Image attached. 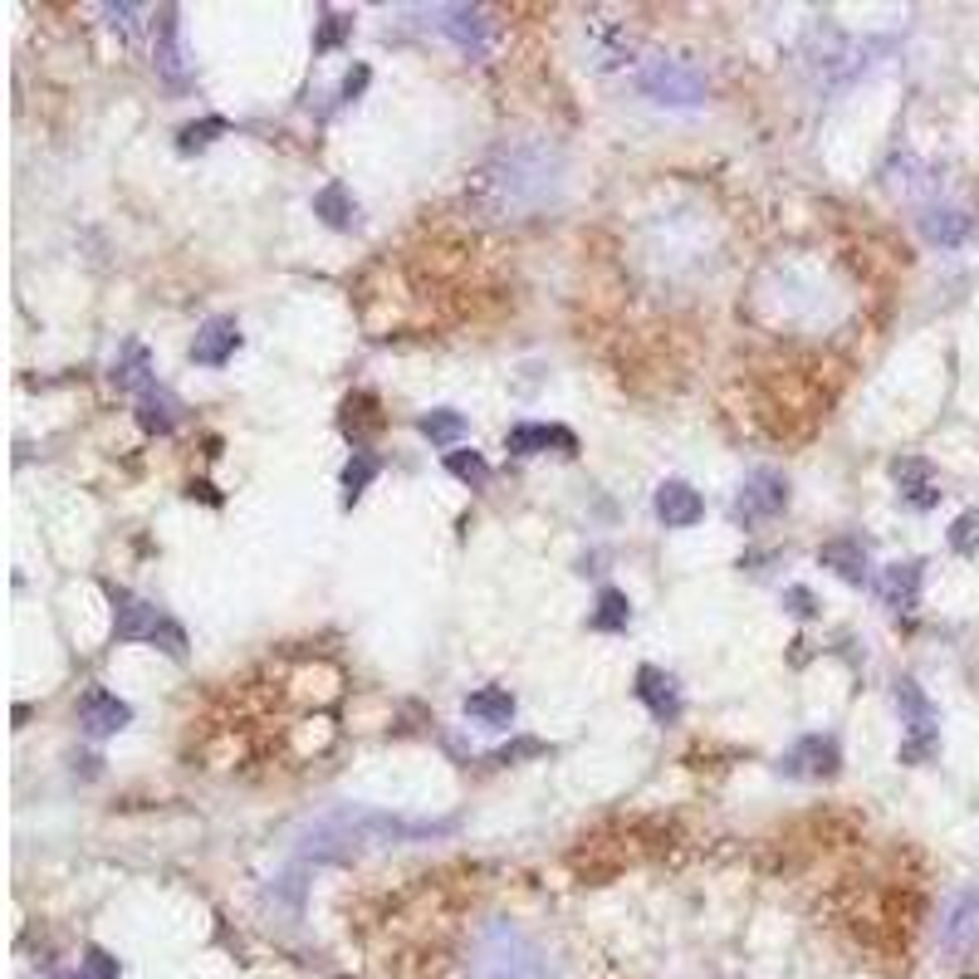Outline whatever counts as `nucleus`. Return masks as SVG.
<instances>
[{"label": "nucleus", "instance_id": "1", "mask_svg": "<svg viewBox=\"0 0 979 979\" xmlns=\"http://www.w3.org/2000/svg\"><path fill=\"white\" fill-rule=\"evenodd\" d=\"M564 182V157L549 143H504L500 152L480 167L476 196L494 216H530L549 206Z\"/></svg>", "mask_w": 979, "mask_h": 979}, {"label": "nucleus", "instance_id": "2", "mask_svg": "<svg viewBox=\"0 0 979 979\" xmlns=\"http://www.w3.org/2000/svg\"><path fill=\"white\" fill-rule=\"evenodd\" d=\"M451 823H402V818H387V813H373V808H333V813L314 818L299 838V852L309 862H339V857H353L363 842H412V838H436L446 833Z\"/></svg>", "mask_w": 979, "mask_h": 979}, {"label": "nucleus", "instance_id": "3", "mask_svg": "<svg viewBox=\"0 0 979 979\" xmlns=\"http://www.w3.org/2000/svg\"><path fill=\"white\" fill-rule=\"evenodd\" d=\"M466 979H554V960L524 925L490 921L470 945Z\"/></svg>", "mask_w": 979, "mask_h": 979}, {"label": "nucleus", "instance_id": "4", "mask_svg": "<svg viewBox=\"0 0 979 979\" xmlns=\"http://www.w3.org/2000/svg\"><path fill=\"white\" fill-rule=\"evenodd\" d=\"M109 603H113V637L118 641H152V647H162L172 661H186V631L157 603H147V597L128 593V588H113V583H109Z\"/></svg>", "mask_w": 979, "mask_h": 979}, {"label": "nucleus", "instance_id": "5", "mask_svg": "<svg viewBox=\"0 0 979 979\" xmlns=\"http://www.w3.org/2000/svg\"><path fill=\"white\" fill-rule=\"evenodd\" d=\"M637 89L667 109H701L705 103V79L681 59H647L637 69Z\"/></svg>", "mask_w": 979, "mask_h": 979}, {"label": "nucleus", "instance_id": "6", "mask_svg": "<svg viewBox=\"0 0 979 979\" xmlns=\"http://www.w3.org/2000/svg\"><path fill=\"white\" fill-rule=\"evenodd\" d=\"M897 710H901V725H907V740H901V764H931L935 750H941L935 705L925 701V691L915 686V681H901V686H897Z\"/></svg>", "mask_w": 979, "mask_h": 979}, {"label": "nucleus", "instance_id": "7", "mask_svg": "<svg viewBox=\"0 0 979 979\" xmlns=\"http://www.w3.org/2000/svg\"><path fill=\"white\" fill-rule=\"evenodd\" d=\"M784 504H788V480L778 476V470H750L740 494H735V520H740V524L774 520Z\"/></svg>", "mask_w": 979, "mask_h": 979}, {"label": "nucleus", "instance_id": "8", "mask_svg": "<svg viewBox=\"0 0 979 979\" xmlns=\"http://www.w3.org/2000/svg\"><path fill=\"white\" fill-rule=\"evenodd\" d=\"M842 764V750L833 735H804V740L794 744V750L778 760V774L788 778H833Z\"/></svg>", "mask_w": 979, "mask_h": 979}, {"label": "nucleus", "instance_id": "9", "mask_svg": "<svg viewBox=\"0 0 979 979\" xmlns=\"http://www.w3.org/2000/svg\"><path fill=\"white\" fill-rule=\"evenodd\" d=\"M436 30L470 59H480L490 49V20H486V10H476V5H441Z\"/></svg>", "mask_w": 979, "mask_h": 979}, {"label": "nucleus", "instance_id": "10", "mask_svg": "<svg viewBox=\"0 0 979 979\" xmlns=\"http://www.w3.org/2000/svg\"><path fill=\"white\" fill-rule=\"evenodd\" d=\"M152 65L172 89H182L186 73H192V59H186V39H182V15L177 10H162L157 20V49H152Z\"/></svg>", "mask_w": 979, "mask_h": 979}, {"label": "nucleus", "instance_id": "11", "mask_svg": "<svg viewBox=\"0 0 979 979\" xmlns=\"http://www.w3.org/2000/svg\"><path fill=\"white\" fill-rule=\"evenodd\" d=\"M637 701L651 710V720H661V725H676L681 720V686H676V676H671V671L641 667L637 671Z\"/></svg>", "mask_w": 979, "mask_h": 979}, {"label": "nucleus", "instance_id": "12", "mask_svg": "<svg viewBox=\"0 0 979 979\" xmlns=\"http://www.w3.org/2000/svg\"><path fill=\"white\" fill-rule=\"evenodd\" d=\"M941 945L950 955H970L979 945V891H960L941 921Z\"/></svg>", "mask_w": 979, "mask_h": 979}, {"label": "nucleus", "instance_id": "13", "mask_svg": "<svg viewBox=\"0 0 979 979\" xmlns=\"http://www.w3.org/2000/svg\"><path fill=\"white\" fill-rule=\"evenodd\" d=\"M921 573H925V564H921V559H897V564H887V568H881V578H877L881 603H887L891 613H911V607L921 603Z\"/></svg>", "mask_w": 979, "mask_h": 979}, {"label": "nucleus", "instance_id": "14", "mask_svg": "<svg viewBox=\"0 0 979 979\" xmlns=\"http://www.w3.org/2000/svg\"><path fill=\"white\" fill-rule=\"evenodd\" d=\"M657 514L667 530H691V524L705 520V500L696 486H686V480H661L657 486Z\"/></svg>", "mask_w": 979, "mask_h": 979}, {"label": "nucleus", "instance_id": "15", "mask_svg": "<svg viewBox=\"0 0 979 979\" xmlns=\"http://www.w3.org/2000/svg\"><path fill=\"white\" fill-rule=\"evenodd\" d=\"M504 446L514 451V456H544V451H564V456H573L578 451V436L568 426H544V421H520V426H510V436H504Z\"/></svg>", "mask_w": 979, "mask_h": 979}, {"label": "nucleus", "instance_id": "16", "mask_svg": "<svg viewBox=\"0 0 979 979\" xmlns=\"http://www.w3.org/2000/svg\"><path fill=\"white\" fill-rule=\"evenodd\" d=\"M79 720L93 740H109V735H118L123 725H133V705L118 701L113 691H89L83 705H79Z\"/></svg>", "mask_w": 979, "mask_h": 979}, {"label": "nucleus", "instance_id": "17", "mask_svg": "<svg viewBox=\"0 0 979 979\" xmlns=\"http://www.w3.org/2000/svg\"><path fill=\"white\" fill-rule=\"evenodd\" d=\"M236 349H240V323H236V319H226V314H216V319H206L202 329H196L192 357H196L202 367H226Z\"/></svg>", "mask_w": 979, "mask_h": 979}, {"label": "nucleus", "instance_id": "18", "mask_svg": "<svg viewBox=\"0 0 979 979\" xmlns=\"http://www.w3.org/2000/svg\"><path fill=\"white\" fill-rule=\"evenodd\" d=\"M818 564L833 568V573L842 578V583L862 588L872 578V559H867V544L852 539V534H842V539H828L823 549H818Z\"/></svg>", "mask_w": 979, "mask_h": 979}, {"label": "nucleus", "instance_id": "19", "mask_svg": "<svg viewBox=\"0 0 979 979\" xmlns=\"http://www.w3.org/2000/svg\"><path fill=\"white\" fill-rule=\"evenodd\" d=\"M891 480L901 486V500H907L911 510H931V504H941V490H935V470H931V460H921V456H901V460H891Z\"/></svg>", "mask_w": 979, "mask_h": 979}, {"label": "nucleus", "instance_id": "20", "mask_svg": "<svg viewBox=\"0 0 979 979\" xmlns=\"http://www.w3.org/2000/svg\"><path fill=\"white\" fill-rule=\"evenodd\" d=\"M177 421H182V402H177L162 383L143 387V392H138V426L152 431V436H167Z\"/></svg>", "mask_w": 979, "mask_h": 979}, {"label": "nucleus", "instance_id": "21", "mask_svg": "<svg viewBox=\"0 0 979 979\" xmlns=\"http://www.w3.org/2000/svg\"><path fill=\"white\" fill-rule=\"evenodd\" d=\"M113 387H123V392H133L138 397L143 387H152L157 377H152V357H147V349L143 343H123V353L113 357Z\"/></svg>", "mask_w": 979, "mask_h": 979}, {"label": "nucleus", "instance_id": "22", "mask_svg": "<svg viewBox=\"0 0 979 979\" xmlns=\"http://www.w3.org/2000/svg\"><path fill=\"white\" fill-rule=\"evenodd\" d=\"M466 715L480 725H490V730H510L514 725V696L504 686H486L476 691V696H466Z\"/></svg>", "mask_w": 979, "mask_h": 979}, {"label": "nucleus", "instance_id": "23", "mask_svg": "<svg viewBox=\"0 0 979 979\" xmlns=\"http://www.w3.org/2000/svg\"><path fill=\"white\" fill-rule=\"evenodd\" d=\"M921 236L931 240V246H960V240L970 236V216L955 206H931L921 216Z\"/></svg>", "mask_w": 979, "mask_h": 979}, {"label": "nucleus", "instance_id": "24", "mask_svg": "<svg viewBox=\"0 0 979 979\" xmlns=\"http://www.w3.org/2000/svg\"><path fill=\"white\" fill-rule=\"evenodd\" d=\"M417 426L431 446H456V441L470 431V421H466V412H456V407H436V412H426Z\"/></svg>", "mask_w": 979, "mask_h": 979}, {"label": "nucleus", "instance_id": "25", "mask_svg": "<svg viewBox=\"0 0 979 979\" xmlns=\"http://www.w3.org/2000/svg\"><path fill=\"white\" fill-rule=\"evenodd\" d=\"M314 216H323L333 230H349L353 220H357V206H353V196H349V186H339V182H329L319 196H314Z\"/></svg>", "mask_w": 979, "mask_h": 979}, {"label": "nucleus", "instance_id": "26", "mask_svg": "<svg viewBox=\"0 0 979 979\" xmlns=\"http://www.w3.org/2000/svg\"><path fill=\"white\" fill-rule=\"evenodd\" d=\"M593 631H627V623H631V603H627V593L623 588H603L597 593V607H593Z\"/></svg>", "mask_w": 979, "mask_h": 979}, {"label": "nucleus", "instance_id": "27", "mask_svg": "<svg viewBox=\"0 0 979 979\" xmlns=\"http://www.w3.org/2000/svg\"><path fill=\"white\" fill-rule=\"evenodd\" d=\"M377 470H383V460L373 456V451H353V460L343 466V494H349V504L363 494L367 486L377 480Z\"/></svg>", "mask_w": 979, "mask_h": 979}, {"label": "nucleus", "instance_id": "28", "mask_svg": "<svg viewBox=\"0 0 979 979\" xmlns=\"http://www.w3.org/2000/svg\"><path fill=\"white\" fill-rule=\"evenodd\" d=\"M446 470H451L456 480H466V486H476V490H480V486H490V460L480 456V451H451V456H446Z\"/></svg>", "mask_w": 979, "mask_h": 979}, {"label": "nucleus", "instance_id": "29", "mask_svg": "<svg viewBox=\"0 0 979 979\" xmlns=\"http://www.w3.org/2000/svg\"><path fill=\"white\" fill-rule=\"evenodd\" d=\"M230 123L226 118H206V123H186L182 133H177V147H182V152H202V147H210L220 138V133H226Z\"/></svg>", "mask_w": 979, "mask_h": 979}, {"label": "nucleus", "instance_id": "30", "mask_svg": "<svg viewBox=\"0 0 979 979\" xmlns=\"http://www.w3.org/2000/svg\"><path fill=\"white\" fill-rule=\"evenodd\" d=\"M349 30H353V20L349 15H339V10H323V20H319V35H314V49H339L343 39H349Z\"/></svg>", "mask_w": 979, "mask_h": 979}, {"label": "nucleus", "instance_id": "31", "mask_svg": "<svg viewBox=\"0 0 979 979\" xmlns=\"http://www.w3.org/2000/svg\"><path fill=\"white\" fill-rule=\"evenodd\" d=\"M950 549L955 554H975L979 549V510H965L960 520L950 524Z\"/></svg>", "mask_w": 979, "mask_h": 979}, {"label": "nucleus", "instance_id": "32", "mask_svg": "<svg viewBox=\"0 0 979 979\" xmlns=\"http://www.w3.org/2000/svg\"><path fill=\"white\" fill-rule=\"evenodd\" d=\"M79 979H118V960L109 950H99V945H89L79 960Z\"/></svg>", "mask_w": 979, "mask_h": 979}, {"label": "nucleus", "instance_id": "33", "mask_svg": "<svg viewBox=\"0 0 979 979\" xmlns=\"http://www.w3.org/2000/svg\"><path fill=\"white\" fill-rule=\"evenodd\" d=\"M103 15H109L113 30H123V39L138 35V15H147L143 5H103Z\"/></svg>", "mask_w": 979, "mask_h": 979}, {"label": "nucleus", "instance_id": "34", "mask_svg": "<svg viewBox=\"0 0 979 979\" xmlns=\"http://www.w3.org/2000/svg\"><path fill=\"white\" fill-rule=\"evenodd\" d=\"M784 603H788V613H798V617H813V593H808V588H788V593H784Z\"/></svg>", "mask_w": 979, "mask_h": 979}, {"label": "nucleus", "instance_id": "35", "mask_svg": "<svg viewBox=\"0 0 979 979\" xmlns=\"http://www.w3.org/2000/svg\"><path fill=\"white\" fill-rule=\"evenodd\" d=\"M520 754H544V744H539V740H520V744H510V750H500L494 760L510 764V760H520Z\"/></svg>", "mask_w": 979, "mask_h": 979}, {"label": "nucleus", "instance_id": "36", "mask_svg": "<svg viewBox=\"0 0 979 979\" xmlns=\"http://www.w3.org/2000/svg\"><path fill=\"white\" fill-rule=\"evenodd\" d=\"M363 83H367V69H363V65H357V69L349 73V79H343V103H353V99H357V93H363Z\"/></svg>", "mask_w": 979, "mask_h": 979}]
</instances>
